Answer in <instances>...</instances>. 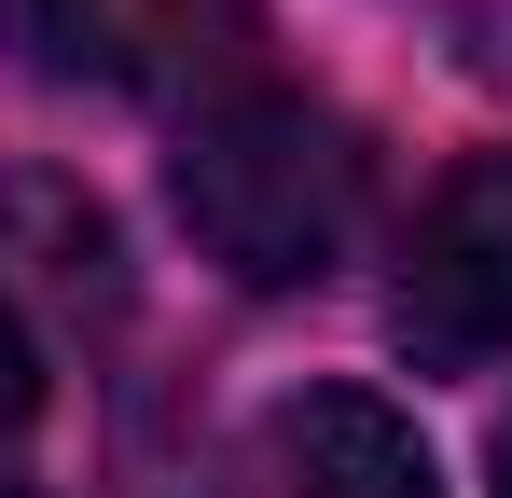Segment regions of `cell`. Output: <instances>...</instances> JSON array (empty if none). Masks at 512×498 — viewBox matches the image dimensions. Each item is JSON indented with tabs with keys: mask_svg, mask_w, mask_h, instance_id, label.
I'll use <instances>...</instances> for the list:
<instances>
[{
	"mask_svg": "<svg viewBox=\"0 0 512 498\" xmlns=\"http://www.w3.org/2000/svg\"><path fill=\"white\" fill-rule=\"evenodd\" d=\"M0 305L14 319H56V332H84L125 305V263H111V222H97L70 180H0Z\"/></svg>",
	"mask_w": 512,
	"mask_h": 498,
	"instance_id": "cell-5",
	"label": "cell"
},
{
	"mask_svg": "<svg viewBox=\"0 0 512 498\" xmlns=\"http://www.w3.org/2000/svg\"><path fill=\"white\" fill-rule=\"evenodd\" d=\"M194 249L236 277V291H305L333 277L346 236H360V139H346L319 97H208L180 125V166H167Z\"/></svg>",
	"mask_w": 512,
	"mask_h": 498,
	"instance_id": "cell-1",
	"label": "cell"
},
{
	"mask_svg": "<svg viewBox=\"0 0 512 498\" xmlns=\"http://www.w3.org/2000/svg\"><path fill=\"white\" fill-rule=\"evenodd\" d=\"M0 498H28V485H0Z\"/></svg>",
	"mask_w": 512,
	"mask_h": 498,
	"instance_id": "cell-8",
	"label": "cell"
},
{
	"mask_svg": "<svg viewBox=\"0 0 512 498\" xmlns=\"http://www.w3.org/2000/svg\"><path fill=\"white\" fill-rule=\"evenodd\" d=\"M499 498H512V429H499Z\"/></svg>",
	"mask_w": 512,
	"mask_h": 498,
	"instance_id": "cell-7",
	"label": "cell"
},
{
	"mask_svg": "<svg viewBox=\"0 0 512 498\" xmlns=\"http://www.w3.org/2000/svg\"><path fill=\"white\" fill-rule=\"evenodd\" d=\"M0 42L42 83L97 97H180L250 56V0H0Z\"/></svg>",
	"mask_w": 512,
	"mask_h": 498,
	"instance_id": "cell-2",
	"label": "cell"
},
{
	"mask_svg": "<svg viewBox=\"0 0 512 498\" xmlns=\"http://www.w3.org/2000/svg\"><path fill=\"white\" fill-rule=\"evenodd\" d=\"M402 346L443 360V374H471V360L512 346V153L457 166L429 194L416 249H402Z\"/></svg>",
	"mask_w": 512,
	"mask_h": 498,
	"instance_id": "cell-3",
	"label": "cell"
},
{
	"mask_svg": "<svg viewBox=\"0 0 512 498\" xmlns=\"http://www.w3.org/2000/svg\"><path fill=\"white\" fill-rule=\"evenodd\" d=\"M194 498H429V443L374 388H305V402L250 415Z\"/></svg>",
	"mask_w": 512,
	"mask_h": 498,
	"instance_id": "cell-4",
	"label": "cell"
},
{
	"mask_svg": "<svg viewBox=\"0 0 512 498\" xmlns=\"http://www.w3.org/2000/svg\"><path fill=\"white\" fill-rule=\"evenodd\" d=\"M28 415H42V332H28L14 305H0V443H14Z\"/></svg>",
	"mask_w": 512,
	"mask_h": 498,
	"instance_id": "cell-6",
	"label": "cell"
}]
</instances>
